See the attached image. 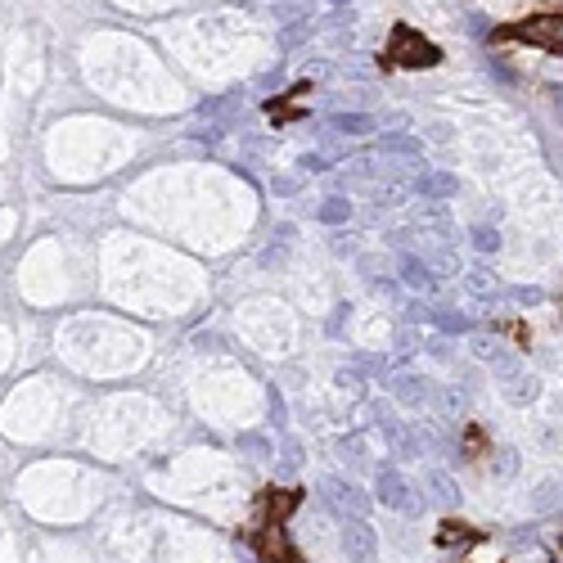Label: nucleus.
Returning a JSON list of instances; mask_svg holds the SVG:
<instances>
[{
  "instance_id": "f257e3e1",
  "label": "nucleus",
  "mask_w": 563,
  "mask_h": 563,
  "mask_svg": "<svg viewBox=\"0 0 563 563\" xmlns=\"http://www.w3.org/2000/svg\"><path fill=\"white\" fill-rule=\"evenodd\" d=\"M379 64L383 68H437V64H442V50H437L428 37H419L410 23H397Z\"/></svg>"
},
{
  "instance_id": "f03ea898",
  "label": "nucleus",
  "mask_w": 563,
  "mask_h": 563,
  "mask_svg": "<svg viewBox=\"0 0 563 563\" xmlns=\"http://www.w3.org/2000/svg\"><path fill=\"white\" fill-rule=\"evenodd\" d=\"M491 41H527V46H541L550 55H563V14H536L523 23H505V28L491 32Z\"/></svg>"
},
{
  "instance_id": "7ed1b4c3",
  "label": "nucleus",
  "mask_w": 563,
  "mask_h": 563,
  "mask_svg": "<svg viewBox=\"0 0 563 563\" xmlns=\"http://www.w3.org/2000/svg\"><path fill=\"white\" fill-rule=\"evenodd\" d=\"M302 505L298 487H266L257 496V527H284V518Z\"/></svg>"
},
{
  "instance_id": "20e7f679",
  "label": "nucleus",
  "mask_w": 563,
  "mask_h": 563,
  "mask_svg": "<svg viewBox=\"0 0 563 563\" xmlns=\"http://www.w3.org/2000/svg\"><path fill=\"white\" fill-rule=\"evenodd\" d=\"M253 550L262 563H298V550L289 545L284 527H253Z\"/></svg>"
}]
</instances>
